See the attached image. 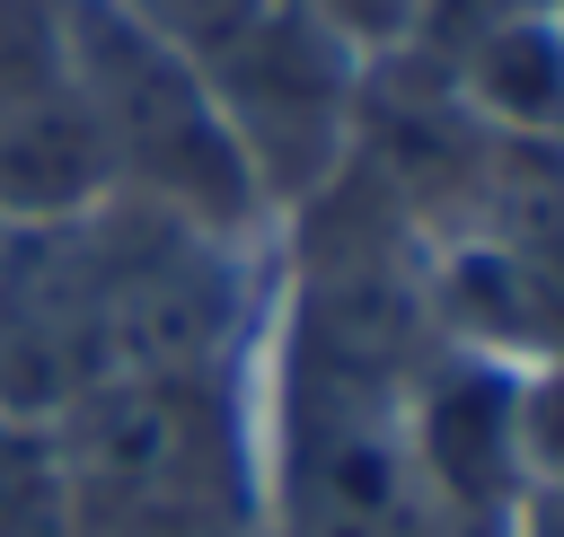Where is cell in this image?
<instances>
[{"label":"cell","mask_w":564,"mask_h":537,"mask_svg":"<svg viewBox=\"0 0 564 537\" xmlns=\"http://www.w3.org/2000/svg\"><path fill=\"white\" fill-rule=\"evenodd\" d=\"M273 246L141 202L0 220V414L53 423L106 379L256 361L273 326Z\"/></svg>","instance_id":"cell-1"},{"label":"cell","mask_w":564,"mask_h":537,"mask_svg":"<svg viewBox=\"0 0 564 537\" xmlns=\"http://www.w3.org/2000/svg\"><path fill=\"white\" fill-rule=\"evenodd\" d=\"M62 62L88 123L97 194L220 238H282L203 62L176 35H159L115 0H62Z\"/></svg>","instance_id":"cell-2"},{"label":"cell","mask_w":564,"mask_h":537,"mask_svg":"<svg viewBox=\"0 0 564 537\" xmlns=\"http://www.w3.org/2000/svg\"><path fill=\"white\" fill-rule=\"evenodd\" d=\"M62 449H53V423H26V414H0V537H62Z\"/></svg>","instance_id":"cell-3"},{"label":"cell","mask_w":564,"mask_h":537,"mask_svg":"<svg viewBox=\"0 0 564 537\" xmlns=\"http://www.w3.org/2000/svg\"><path fill=\"white\" fill-rule=\"evenodd\" d=\"M115 9H132V18H150L159 35H176L185 53H212L220 35H238L256 9H273V0H115Z\"/></svg>","instance_id":"cell-4"},{"label":"cell","mask_w":564,"mask_h":537,"mask_svg":"<svg viewBox=\"0 0 564 537\" xmlns=\"http://www.w3.org/2000/svg\"><path fill=\"white\" fill-rule=\"evenodd\" d=\"M494 537H564V484H520Z\"/></svg>","instance_id":"cell-5"}]
</instances>
